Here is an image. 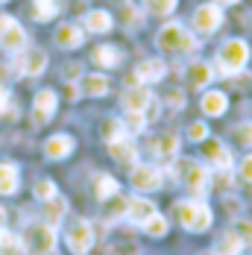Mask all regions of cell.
Returning <instances> with one entry per match:
<instances>
[{
    "label": "cell",
    "mask_w": 252,
    "mask_h": 255,
    "mask_svg": "<svg viewBox=\"0 0 252 255\" xmlns=\"http://www.w3.org/2000/svg\"><path fill=\"white\" fill-rule=\"evenodd\" d=\"M155 44H158V50H164V53H191V50H197V38H194L182 24H176V21H170V24H164L161 29H158Z\"/></svg>",
    "instance_id": "6da1fadb"
},
{
    "label": "cell",
    "mask_w": 252,
    "mask_h": 255,
    "mask_svg": "<svg viewBox=\"0 0 252 255\" xmlns=\"http://www.w3.org/2000/svg\"><path fill=\"white\" fill-rule=\"evenodd\" d=\"M176 220L185 226V229L191 232H205L211 226V220H214V214H211V208L200 200H179L176 203Z\"/></svg>",
    "instance_id": "7a4b0ae2"
},
{
    "label": "cell",
    "mask_w": 252,
    "mask_h": 255,
    "mask_svg": "<svg viewBox=\"0 0 252 255\" xmlns=\"http://www.w3.org/2000/svg\"><path fill=\"white\" fill-rule=\"evenodd\" d=\"M217 62H220V71L223 74H238L247 62H250V47H247V41H241V38H229L226 44L217 50Z\"/></svg>",
    "instance_id": "3957f363"
},
{
    "label": "cell",
    "mask_w": 252,
    "mask_h": 255,
    "mask_svg": "<svg viewBox=\"0 0 252 255\" xmlns=\"http://www.w3.org/2000/svg\"><path fill=\"white\" fill-rule=\"evenodd\" d=\"M0 47L6 53H21L26 47V32L12 15H0Z\"/></svg>",
    "instance_id": "277c9868"
},
{
    "label": "cell",
    "mask_w": 252,
    "mask_h": 255,
    "mask_svg": "<svg viewBox=\"0 0 252 255\" xmlns=\"http://www.w3.org/2000/svg\"><path fill=\"white\" fill-rule=\"evenodd\" d=\"M53 247H56V229L53 226L32 223L26 229V250H32V253H38V255H47V253H53Z\"/></svg>",
    "instance_id": "5b68a950"
},
{
    "label": "cell",
    "mask_w": 252,
    "mask_h": 255,
    "mask_svg": "<svg viewBox=\"0 0 252 255\" xmlns=\"http://www.w3.org/2000/svg\"><path fill=\"white\" fill-rule=\"evenodd\" d=\"M65 241H68V250H71V253L85 255L94 247V229H91V223H88V220H76L74 226H68Z\"/></svg>",
    "instance_id": "8992f818"
},
{
    "label": "cell",
    "mask_w": 252,
    "mask_h": 255,
    "mask_svg": "<svg viewBox=\"0 0 252 255\" xmlns=\"http://www.w3.org/2000/svg\"><path fill=\"white\" fill-rule=\"evenodd\" d=\"M220 24H223V9H220L217 3H202L200 9L194 12V29L202 32V35L217 32Z\"/></svg>",
    "instance_id": "52a82bcc"
},
{
    "label": "cell",
    "mask_w": 252,
    "mask_h": 255,
    "mask_svg": "<svg viewBox=\"0 0 252 255\" xmlns=\"http://www.w3.org/2000/svg\"><path fill=\"white\" fill-rule=\"evenodd\" d=\"M179 173H182L185 188L194 191V194H205L208 185H211V179H208V167L200 164V161H185V164L179 167Z\"/></svg>",
    "instance_id": "ba28073f"
},
{
    "label": "cell",
    "mask_w": 252,
    "mask_h": 255,
    "mask_svg": "<svg viewBox=\"0 0 252 255\" xmlns=\"http://www.w3.org/2000/svg\"><path fill=\"white\" fill-rule=\"evenodd\" d=\"M44 68H47V53L44 50L29 47V50L18 53V71L24 77H38V74H44Z\"/></svg>",
    "instance_id": "9c48e42d"
},
{
    "label": "cell",
    "mask_w": 252,
    "mask_h": 255,
    "mask_svg": "<svg viewBox=\"0 0 252 255\" xmlns=\"http://www.w3.org/2000/svg\"><path fill=\"white\" fill-rule=\"evenodd\" d=\"M167 74V68H164V62L161 59H144L138 68H135V74L129 77L132 85H144V82H161V77Z\"/></svg>",
    "instance_id": "30bf717a"
},
{
    "label": "cell",
    "mask_w": 252,
    "mask_h": 255,
    "mask_svg": "<svg viewBox=\"0 0 252 255\" xmlns=\"http://www.w3.org/2000/svg\"><path fill=\"white\" fill-rule=\"evenodd\" d=\"M132 185L138 191H158L161 188V170L155 164H135L132 167Z\"/></svg>",
    "instance_id": "8fae6325"
},
{
    "label": "cell",
    "mask_w": 252,
    "mask_h": 255,
    "mask_svg": "<svg viewBox=\"0 0 252 255\" xmlns=\"http://www.w3.org/2000/svg\"><path fill=\"white\" fill-rule=\"evenodd\" d=\"M179 135L176 132H158V135H152V141H150V150L155 158H161V161H170L173 155L179 153Z\"/></svg>",
    "instance_id": "7c38bea8"
},
{
    "label": "cell",
    "mask_w": 252,
    "mask_h": 255,
    "mask_svg": "<svg viewBox=\"0 0 252 255\" xmlns=\"http://www.w3.org/2000/svg\"><path fill=\"white\" fill-rule=\"evenodd\" d=\"M205 161L211 164V167H217V170H229L232 167V153L226 150V144L223 141H217V138H205Z\"/></svg>",
    "instance_id": "4fadbf2b"
},
{
    "label": "cell",
    "mask_w": 252,
    "mask_h": 255,
    "mask_svg": "<svg viewBox=\"0 0 252 255\" xmlns=\"http://www.w3.org/2000/svg\"><path fill=\"white\" fill-rule=\"evenodd\" d=\"M53 115H56V91L44 88L35 94V103H32V118L35 124H47Z\"/></svg>",
    "instance_id": "5bb4252c"
},
{
    "label": "cell",
    "mask_w": 252,
    "mask_h": 255,
    "mask_svg": "<svg viewBox=\"0 0 252 255\" xmlns=\"http://www.w3.org/2000/svg\"><path fill=\"white\" fill-rule=\"evenodd\" d=\"M152 103V94L150 88H144V85H129V91L124 94V109L126 112H147V106Z\"/></svg>",
    "instance_id": "9a60e30c"
},
{
    "label": "cell",
    "mask_w": 252,
    "mask_h": 255,
    "mask_svg": "<svg viewBox=\"0 0 252 255\" xmlns=\"http://www.w3.org/2000/svg\"><path fill=\"white\" fill-rule=\"evenodd\" d=\"M82 41H85V32H82L76 24H62L59 29H56V44L65 47V50L82 47Z\"/></svg>",
    "instance_id": "2e32d148"
},
{
    "label": "cell",
    "mask_w": 252,
    "mask_h": 255,
    "mask_svg": "<svg viewBox=\"0 0 252 255\" xmlns=\"http://www.w3.org/2000/svg\"><path fill=\"white\" fill-rule=\"evenodd\" d=\"M74 153V138L71 135H50L44 141V155L47 158H65Z\"/></svg>",
    "instance_id": "e0dca14e"
},
{
    "label": "cell",
    "mask_w": 252,
    "mask_h": 255,
    "mask_svg": "<svg viewBox=\"0 0 252 255\" xmlns=\"http://www.w3.org/2000/svg\"><path fill=\"white\" fill-rule=\"evenodd\" d=\"M185 77H188V85L191 88H205L214 79V68L208 62H191V68L185 71Z\"/></svg>",
    "instance_id": "ac0fdd59"
},
{
    "label": "cell",
    "mask_w": 252,
    "mask_h": 255,
    "mask_svg": "<svg viewBox=\"0 0 252 255\" xmlns=\"http://www.w3.org/2000/svg\"><path fill=\"white\" fill-rule=\"evenodd\" d=\"M109 153H112V158H118V161H124V164H132V161L138 158V147H135V141L126 135V138H118V141L109 144Z\"/></svg>",
    "instance_id": "d6986e66"
},
{
    "label": "cell",
    "mask_w": 252,
    "mask_h": 255,
    "mask_svg": "<svg viewBox=\"0 0 252 255\" xmlns=\"http://www.w3.org/2000/svg\"><path fill=\"white\" fill-rule=\"evenodd\" d=\"M152 214H155V205L150 200H141V197H135V200H129V208H126V217L132 220V223H138V226H144L147 220H150Z\"/></svg>",
    "instance_id": "ffe728a7"
},
{
    "label": "cell",
    "mask_w": 252,
    "mask_h": 255,
    "mask_svg": "<svg viewBox=\"0 0 252 255\" xmlns=\"http://www.w3.org/2000/svg\"><path fill=\"white\" fill-rule=\"evenodd\" d=\"M200 106H202V112H205L208 118H220V115L229 109V100H226L223 91H205L202 100H200Z\"/></svg>",
    "instance_id": "44dd1931"
},
{
    "label": "cell",
    "mask_w": 252,
    "mask_h": 255,
    "mask_svg": "<svg viewBox=\"0 0 252 255\" xmlns=\"http://www.w3.org/2000/svg\"><path fill=\"white\" fill-rule=\"evenodd\" d=\"M241 250H244V241L238 238V232L235 229L223 232V235L214 241V253L217 255H241Z\"/></svg>",
    "instance_id": "7402d4cb"
},
{
    "label": "cell",
    "mask_w": 252,
    "mask_h": 255,
    "mask_svg": "<svg viewBox=\"0 0 252 255\" xmlns=\"http://www.w3.org/2000/svg\"><path fill=\"white\" fill-rule=\"evenodd\" d=\"M91 59H94L100 68H118L124 56H121V50H118V47H112V44H100V47H94Z\"/></svg>",
    "instance_id": "603a6c76"
},
{
    "label": "cell",
    "mask_w": 252,
    "mask_h": 255,
    "mask_svg": "<svg viewBox=\"0 0 252 255\" xmlns=\"http://www.w3.org/2000/svg\"><path fill=\"white\" fill-rule=\"evenodd\" d=\"M18 191V167L9 161H0V194L9 197Z\"/></svg>",
    "instance_id": "cb8c5ba5"
},
{
    "label": "cell",
    "mask_w": 252,
    "mask_h": 255,
    "mask_svg": "<svg viewBox=\"0 0 252 255\" xmlns=\"http://www.w3.org/2000/svg\"><path fill=\"white\" fill-rule=\"evenodd\" d=\"M112 24L115 21H112V15L106 9H94V12L85 15V29H91V32H109Z\"/></svg>",
    "instance_id": "d4e9b609"
},
{
    "label": "cell",
    "mask_w": 252,
    "mask_h": 255,
    "mask_svg": "<svg viewBox=\"0 0 252 255\" xmlns=\"http://www.w3.org/2000/svg\"><path fill=\"white\" fill-rule=\"evenodd\" d=\"M24 253H26V244L18 235L0 229V255H24Z\"/></svg>",
    "instance_id": "484cf974"
},
{
    "label": "cell",
    "mask_w": 252,
    "mask_h": 255,
    "mask_svg": "<svg viewBox=\"0 0 252 255\" xmlns=\"http://www.w3.org/2000/svg\"><path fill=\"white\" fill-rule=\"evenodd\" d=\"M82 91L88 97H103V94H109V79L103 77V74H88V77L82 79Z\"/></svg>",
    "instance_id": "4316f807"
},
{
    "label": "cell",
    "mask_w": 252,
    "mask_h": 255,
    "mask_svg": "<svg viewBox=\"0 0 252 255\" xmlns=\"http://www.w3.org/2000/svg\"><path fill=\"white\" fill-rule=\"evenodd\" d=\"M65 211H68V203L65 200H59V197H53L44 203V223L47 226H56L62 217H65Z\"/></svg>",
    "instance_id": "83f0119b"
},
{
    "label": "cell",
    "mask_w": 252,
    "mask_h": 255,
    "mask_svg": "<svg viewBox=\"0 0 252 255\" xmlns=\"http://www.w3.org/2000/svg\"><path fill=\"white\" fill-rule=\"evenodd\" d=\"M59 12V0H32V18L35 21H50Z\"/></svg>",
    "instance_id": "f1b7e54d"
},
{
    "label": "cell",
    "mask_w": 252,
    "mask_h": 255,
    "mask_svg": "<svg viewBox=\"0 0 252 255\" xmlns=\"http://www.w3.org/2000/svg\"><path fill=\"white\" fill-rule=\"evenodd\" d=\"M126 208H129V200L126 197H109L106 200V211H103V217L106 220H118V217H126Z\"/></svg>",
    "instance_id": "f546056e"
},
{
    "label": "cell",
    "mask_w": 252,
    "mask_h": 255,
    "mask_svg": "<svg viewBox=\"0 0 252 255\" xmlns=\"http://www.w3.org/2000/svg\"><path fill=\"white\" fill-rule=\"evenodd\" d=\"M94 191H97V197L106 203L109 197H115V194L121 191V185H118V179H112L109 173H100V176H97V185H94Z\"/></svg>",
    "instance_id": "4dcf8cb0"
},
{
    "label": "cell",
    "mask_w": 252,
    "mask_h": 255,
    "mask_svg": "<svg viewBox=\"0 0 252 255\" xmlns=\"http://www.w3.org/2000/svg\"><path fill=\"white\" fill-rule=\"evenodd\" d=\"M103 138L112 144V141H118V138H126V127H124V121H118V118H109V121H103Z\"/></svg>",
    "instance_id": "1f68e13d"
},
{
    "label": "cell",
    "mask_w": 252,
    "mask_h": 255,
    "mask_svg": "<svg viewBox=\"0 0 252 255\" xmlns=\"http://www.w3.org/2000/svg\"><path fill=\"white\" fill-rule=\"evenodd\" d=\"M144 232H147L150 238H164V235H167V220H164V217H161V214L155 211L150 220L144 223Z\"/></svg>",
    "instance_id": "d6a6232c"
},
{
    "label": "cell",
    "mask_w": 252,
    "mask_h": 255,
    "mask_svg": "<svg viewBox=\"0 0 252 255\" xmlns=\"http://www.w3.org/2000/svg\"><path fill=\"white\" fill-rule=\"evenodd\" d=\"M32 194H35V200H41V203H47V200H53V197H59V194H56V182H50V179H38L35 188H32Z\"/></svg>",
    "instance_id": "836d02e7"
},
{
    "label": "cell",
    "mask_w": 252,
    "mask_h": 255,
    "mask_svg": "<svg viewBox=\"0 0 252 255\" xmlns=\"http://www.w3.org/2000/svg\"><path fill=\"white\" fill-rule=\"evenodd\" d=\"M144 3H147V12L150 15H158V18L161 15H170L176 9V0H144Z\"/></svg>",
    "instance_id": "e575fe53"
},
{
    "label": "cell",
    "mask_w": 252,
    "mask_h": 255,
    "mask_svg": "<svg viewBox=\"0 0 252 255\" xmlns=\"http://www.w3.org/2000/svg\"><path fill=\"white\" fill-rule=\"evenodd\" d=\"M124 127H126V135H132V132H141V129L147 127V118H144L141 112H126Z\"/></svg>",
    "instance_id": "d590c367"
},
{
    "label": "cell",
    "mask_w": 252,
    "mask_h": 255,
    "mask_svg": "<svg viewBox=\"0 0 252 255\" xmlns=\"http://www.w3.org/2000/svg\"><path fill=\"white\" fill-rule=\"evenodd\" d=\"M232 138H235L238 144L250 147V144H252V121H247V124H238V127L232 129Z\"/></svg>",
    "instance_id": "8d00e7d4"
},
{
    "label": "cell",
    "mask_w": 252,
    "mask_h": 255,
    "mask_svg": "<svg viewBox=\"0 0 252 255\" xmlns=\"http://www.w3.org/2000/svg\"><path fill=\"white\" fill-rule=\"evenodd\" d=\"M188 138H191V141H205V138H208V127H205L202 121H194V124L188 127Z\"/></svg>",
    "instance_id": "74e56055"
},
{
    "label": "cell",
    "mask_w": 252,
    "mask_h": 255,
    "mask_svg": "<svg viewBox=\"0 0 252 255\" xmlns=\"http://www.w3.org/2000/svg\"><path fill=\"white\" fill-rule=\"evenodd\" d=\"M235 232H238V238L244 241V247L252 244V223H250V220H241V223L235 226Z\"/></svg>",
    "instance_id": "f35d334b"
},
{
    "label": "cell",
    "mask_w": 252,
    "mask_h": 255,
    "mask_svg": "<svg viewBox=\"0 0 252 255\" xmlns=\"http://www.w3.org/2000/svg\"><path fill=\"white\" fill-rule=\"evenodd\" d=\"M124 24H126V26L141 24V12H138L135 6H124Z\"/></svg>",
    "instance_id": "ab89813d"
},
{
    "label": "cell",
    "mask_w": 252,
    "mask_h": 255,
    "mask_svg": "<svg viewBox=\"0 0 252 255\" xmlns=\"http://www.w3.org/2000/svg\"><path fill=\"white\" fill-rule=\"evenodd\" d=\"M241 179L244 182H252V155H247L244 164H241Z\"/></svg>",
    "instance_id": "60d3db41"
},
{
    "label": "cell",
    "mask_w": 252,
    "mask_h": 255,
    "mask_svg": "<svg viewBox=\"0 0 252 255\" xmlns=\"http://www.w3.org/2000/svg\"><path fill=\"white\" fill-rule=\"evenodd\" d=\"M182 100H185V97H182L179 91H170V94H167V103H170L173 109H179V106H182Z\"/></svg>",
    "instance_id": "b9f144b4"
},
{
    "label": "cell",
    "mask_w": 252,
    "mask_h": 255,
    "mask_svg": "<svg viewBox=\"0 0 252 255\" xmlns=\"http://www.w3.org/2000/svg\"><path fill=\"white\" fill-rule=\"evenodd\" d=\"M6 106H9V94H6V88L0 85V115L6 112Z\"/></svg>",
    "instance_id": "7bdbcfd3"
},
{
    "label": "cell",
    "mask_w": 252,
    "mask_h": 255,
    "mask_svg": "<svg viewBox=\"0 0 252 255\" xmlns=\"http://www.w3.org/2000/svg\"><path fill=\"white\" fill-rule=\"evenodd\" d=\"M3 223H6V211L0 208V229H3Z\"/></svg>",
    "instance_id": "ee69618b"
},
{
    "label": "cell",
    "mask_w": 252,
    "mask_h": 255,
    "mask_svg": "<svg viewBox=\"0 0 252 255\" xmlns=\"http://www.w3.org/2000/svg\"><path fill=\"white\" fill-rule=\"evenodd\" d=\"M217 3H223V6H232V3H238V0H217Z\"/></svg>",
    "instance_id": "f6af8a7d"
},
{
    "label": "cell",
    "mask_w": 252,
    "mask_h": 255,
    "mask_svg": "<svg viewBox=\"0 0 252 255\" xmlns=\"http://www.w3.org/2000/svg\"><path fill=\"white\" fill-rule=\"evenodd\" d=\"M200 255H217V253H200Z\"/></svg>",
    "instance_id": "bcb514c9"
},
{
    "label": "cell",
    "mask_w": 252,
    "mask_h": 255,
    "mask_svg": "<svg viewBox=\"0 0 252 255\" xmlns=\"http://www.w3.org/2000/svg\"><path fill=\"white\" fill-rule=\"evenodd\" d=\"M0 3H9V0H0Z\"/></svg>",
    "instance_id": "7dc6e473"
}]
</instances>
